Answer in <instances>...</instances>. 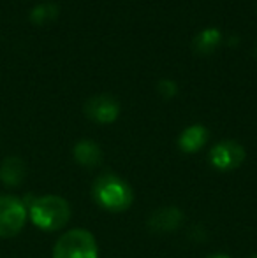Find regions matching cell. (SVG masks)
I'll list each match as a JSON object with an SVG mask.
<instances>
[{
	"label": "cell",
	"instance_id": "6",
	"mask_svg": "<svg viewBox=\"0 0 257 258\" xmlns=\"http://www.w3.org/2000/svg\"><path fill=\"white\" fill-rule=\"evenodd\" d=\"M83 112L92 121L108 125L120 116V102L110 93H99V95H93L86 100L83 105Z\"/></svg>",
	"mask_w": 257,
	"mask_h": 258
},
{
	"label": "cell",
	"instance_id": "5",
	"mask_svg": "<svg viewBox=\"0 0 257 258\" xmlns=\"http://www.w3.org/2000/svg\"><path fill=\"white\" fill-rule=\"evenodd\" d=\"M247 158V151L238 141H220L210 150L208 160L210 165L219 172H231L241 167V163Z\"/></svg>",
	"mask_w": 257,
	"mask_h": 258
},
{
	"label": "cell",
	"instance_id": "4",
	"mask_svg": "<svg viewBox=\"0 0 257 258\" xmlns=\"http://www.w3.org/2000/svg\"><path fill=\"white\" fill-rule=\"evenodd\" d=\"M28 211L23 201L13 195H0V239L18 235L27 223Z\"/></svg>",
	"mask_w": 257,
	"mask_h": 258
},
{
	"label": "cell",
	"instance_id": "1",
	"mask_svg": "<svg viewBox=\"0 0 257 258\" xmlns=\"http://www.w3.org/2000/svg\"><path fill=\"white\" fill-rule=\"evenodd\" d=\"M92 197L100 209L108 213H124L134 202V191L127 181L113 172L97 176L92 184Z\"/></svg>",
	"mask_w": 257,
	"mask_h": 258
},
{
	"label": "cell",
	"instance_id": "13",
	"mask_svg": "<svg viewBox=\"0 0 257 258\" xmlns=\"http://www.w3.org/2000/svg\"><path fill=\"white\" fill-rule=\"evenodd\" d=\"M159 92H161L162 97L169 99V97H175L176 95L178 88H176V85L171 81V79H162V81L159 83Z\"/></svg>",
	"mask_w": 257,
	"mask_h": 258
},
{
	"label": "cell",
	"instance_id": "15",
	"mask_svg": "<svg viewBox=\"0 0 257 258\" xmlns=\"http://www.w3.org/2000/svg\"><path fill=\"white\" fill-rule=\"evenodd\" d=\"M250 258H257V253H255V255H252Z\"/></svg>",
	"mask_w": 257,
	"mask_h": 258
},
{
	"label": "cell",
	"instance_id": "7",
	"mask_svg": "<svg viewBox=\"0 0 257 258\" xmlns=\"http://www.w3.org/2000/svg\"><path fill=\"white\" fill-rule=\"evenodd\" d=\"M183 223V213L182 209L175 206H164L155 209L148 218V227L151 232L157 234H169L182 227Z\"/></svg>",
	"mask_w": 257,
	"mask_h": 258
},
{
	"label": "cell",
	"instance_id": "16",
	"mask_svg": "<svg viewBox=\"0 0 257 258\" xmlns=\"http://www.w3.org/2000/svg\"><path fill=\"white\" fill-rule=\"evenodd\" d=\"M255 53H257V44H255Z\"/></svg>",
	"mask_w": 257,
	"mask_h": 258
},
{
	"label": "cell",
	"instance_id": "2",
	"mask_svg": "<svg viewBox=\"0 0 257 258\" xmlns=\"http://www.w3.org/2000/svg\"><path fill=\"white\" fill-rule=\"evenodd\" d=\"M28 216L41 230L57 232L71 220V206L60 195H42L30 204Z\"/></svg>",
	"mask_w": 257,
	"mask_h": 258
},
{
	"label": "cell",
	"instance_id": "3",
	"mask_svg": "<svg viewBox=\"0 0 257 258\" xmlns=\"http://www.w3.org/2000/svg\"><path fill=\"white\" fill-rule=\"evenodd\" d=\"M53 258H99L95 237L85 228L67 230L55 242Z\"/></svg>",
	"mask_w": 257,
	"mask_h": 258
},
{
	"label": "cell",
	"instance_id": "10",
	"mask_svg": "<svg viewBox=\"0 0 257 258\" xmlns=\"http://www.w3.org/2000/svg\"><path fill=\"white\" fill-rule=\"evenodd\" d=\"M72 155H74L76 162L86 169H93L102 162V150L95 141L90 139H83L76 143V146L72 148Z\"/></svg>",
	"mask_w": 257,
	"mask_h": 258
},
{
	"label": "cell",
	"instance_id": "9",
	"mask_svg": "<svg viewBox=\"0 0 257 258\" xmlns=\"http://www.w3.org/2000/svg\"><path fill=\"white\" fill-rule=\"evenodd\" d=\"M208 128L202 125H190L180 134L178 148L183 153H197L206 143H208Z\"/></svg>",
	"mask_w": 257,
	"mask_h": 258
},
{
	"label": "cell",
	"instance_id": "8",
	"mask_svg": "<svg viewBox=\"0 0 257 258\" xmlns=\"http://www.w3.org/2000/svg\"><path fill=\"white\" fill-rule=\"evenodd\" d=\"M27 177V163L20 156H7L0 165V179L6 186L16 188Z\"/></svg>",
	"mask_w": 257,
	"mask_h": 258
},
{
	"label": "cell",
	"instance_id": "14",
	"mask_svg": "<svg viewBox=\"0 0 257 258\" xmlns=\"http://www.w3.org/2000/svg\"><path fill=\"white\" fill-rule=\"evenodd\" d=\"M206 258H231V256L226 255V253H212V255H208Z\"/></svg>",
	"mask_w": 257,
	"mask_h": 258
},
{
	"label": "cell",
	"instance_id": "12",
	"mask_svg": "<svg viewBox=\"0 0 257 258\" xmlns=\"http://www.w3.org/2000/svg\"><path fill=\"white\" fill-rule=\"evenodd\" d=\"M59 16V6L57 4H39L30 11V21L34 25H46L52 23Z\"/></svg>",
	"mask_w": 257,
	"mask_h": 258
},
{
	"label": "cell",
	"instance_id": "11",
	"mask_svg": "<svg viewBox=\"0 0 257 258\" xmlns=\"http://www.w3.org/2000/svg\"><path fill=\"white\" fill-rule=\"evenodd\" d=\"M222 42V34L217 28H206L195 35L192 48L197 54H212Z\"/></svg>",
	"mask_w": 257,
	"mask_h": 258
}]
</instances>
